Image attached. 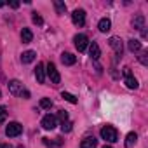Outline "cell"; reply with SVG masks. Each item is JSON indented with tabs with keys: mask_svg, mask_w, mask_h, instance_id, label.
I'll return each instance as SVG.
<instances>
[{
	"mask_svg": "<svg viewBox=\"0 0 148 148\" xmlns=\"http://www.w3.org/2000/svg\"><path fill=\"white\" fill-rule=\"evenodd\" d=\"M11 7H12V9H18V7H19V2H18V0H12V2H11Z\"/></svg>",
	"mask_w": 148,
	"mask_h": 148,
	"instance_id": "cell-28",
	"label": "cell"
},
{
	"mask_svg": "<svg viewBox=\"0 0 148 148\" xmlns=\"http://www.w3.org/2000/svg\"><path fill=\"white\" fill-rule=\"evenodd\" d=\"M32 19H33V23L35 25H44V19L37 14V12H33V16H32Z\"/></svg>",
	"mask_w": 148,
	"mask_h": 148,
	"instance_id": "cell-26",
	"label": "cell"
},
{
	"mask_svg": "<svg viewBox=\"0 0 148 148\" xmlns=\"http://www.w3.org/2000/svg\"><path fill=\"white\" fill-rule=\"evenodd\" d=\"M35 77H37V80H38V84H44V82H45V66H44L42 63H38L37 68H35Z\"/></svg>",
	"mask_w": 148,
	"mask_h": 148,
	"instance_id": "cell-10",
	"label": "cell"
},
{
	"mask_svg": "<svg viewBox=\"0 0 148 148\" xmlns=\"http://www.w3.org/2000/svg\"><path fill=\"white\" fill-rule=\"evenodd\" d=\"M75 61H77V58L73 54H70V52H63L61 54V63L63 64H75Z\"/></svg>",
	"mask_w": 148,
	"mask_h": 148,
	"instance_id": "cell-14",
	"label": "cell"
},
{
	"mask_svg": "<svg viewBox=\"0 0 148 148\" xmlns=\"http://www.w3.org/2000/svg\"><path fill=\"white\" fill-rule=\"evenodd\" d=\"M129 49H131L132 52H138V51L141 49V42H139V40H134V38L129 40Z\"/></svg>",
	"mask_w": 148,
	"mask_h": 148,
	"instance_id": "cell-20",
	"label": "cell"
},
{
	"mask_svg": "<svg viewBox=\"0 0 148 148\" xmlns=\"http://www.w3.org/2000/svg\"><path fill=\"white\" fill-rule=\"evenodd\" d=\"M139 61H141V64H148V52H143L141 56H139Z\"/></svg>",
	"mask_w": 148,
	"mask_h": 148,
	"instance_id": "cell-27",
	"label": "cell"
},
{
	"mask_svg": "<svg viewBox=\"0 0 148 148\" xmlns=\"http://www.w3.org/2000/svg\"><path fill=\"white\" fill-rule=\"evenodd\" d=\"M71 21H73V25L75 26H84L86 25V12L82 11V9H77V11H73V14H71Z\"/></svg>",
	"mask_w": 148,
	"mask_h": 148,
	"instance_id": "cell-4",
	"label": "cell"
},
{
	"mask_svg": "<svg viewBox=\"0 0 148 148\" xmlns=\"http://www.w3.org/2000/svg\"><path fill=\"white\" fill-rule=\"evenodd\" d=\"M7 108L5 106H0V124H4L5 122V119H7Z\"/></svg>",
	"mask_w": 148,
	"mask_h": 148,
	"instance_id": "cell-23",
	"label": "cell"
},
{
	"mask_svg": "<svg viewBox=\"0 0 148 148\" xmlns=\"http://www.w3.org/2000/svg\"><path fill=\"white\" fill-rule=\"evenodd\" d=\"M18 148H23V146H18Z\"/></svg>",
	"mask_w": 148,
	"mask_h": 148,
	"instance_id": "cell-33",
	"label": "cell"
},
{
	"mask_svg": "<svg viewBox=\"0 0 148 148\" xmlns=\"http://www.w3.org/2000/svg\"><path fill=\"white\" fill-rule=\"evenodd\" d=\"M47 75H49V79H51V84H59V80H61V77H59V71L56 70V64L54 63H47Z\"/></svg>",
	"mask_w": 148,
	"mask_h": 148,
	"instance_id": "cell-2",
	"label": "cell"
},
{
	"mask_svg": "<svg viewBox=\"0 0 148 148\" xmlns=\"http://www.w3.org/2000/svg\"><path fill=\"white\" fill-rule=\"evenodd\" d=\"M110 47L115 51L117 58L122 56V52H124V44H122V40H120L119 37H112V38H110Z\"/></svg>",
	"mask_w": 148,
	"mask_h": 148,
	"instance_id": "cell-7",
	"label": "cell"
},
{
	"mask_svg": "<svg viewBox=\"0 0 148 148\" xmlns=\"http://www.w3.org/2000/svg\"><path fill=\"white\" fill-rule=\"evenodd\" d=\"M35 58H37V52H35V51H26V52H23V56H21V61H23L25 64H28V63L35 61Z\"/></svg>",
	"mask_w": 148,
	"mask_h": 148,
	"instance_id": "cell-13",
	"label": "cell"
},
{
	"mask_svg": "<svg viewBox=\"0 0 148 148\" xmlns=\"http://www.w3.org/2000/svg\"><path fill=\"white\" fill-rule=\"evenodd\" d=\"M103 148H112V146H108V145H105V146H103Z\"/></svg>",
	"mask_w": 148,
	"mask_h": 148,
	"instance_id": "cell-32",
	"label": "cell"
},
{
	"mask_svg": "<svg viewBox=\"0 0 148 148\" xmlns=\"http://www.w3.org/2000/svg\"><path fill=\"white\" fill-rule=\"evenodd\" d=\"M32 38H33L32 30H30V28H23V32H21V40H23V44H30Z\"/></svg>",
	"mask_w": 148,
	"mask_h": 148,
	"instance_id": "cell-16",
	"label": "cell"
},
{
	"mask_svg": "<svg viewBox=\"0 0 148 148\" xmlns=\"http://www.w3.org/2000/svg\"><path fill=\"white\" fill-rule=\"evenodd\" d=\"M9 92H11L12 96H21V92H23V84H21L19 80H11V82H9Z\"/></svg>",
	"mask_w": 148,
	"mask_h": 148,
	"instance_id": "cell-9",
	"label": "cell"
},
{
	"mask_svg": "<svg viewBox=\"0 0 148 148\" xmlns=\"http://www.w3.org/2000/svg\"><path fill=\"white\" fill-rule=\"evenodd\" d=\"M89 56L96 61V59H99V56H101V51H99V45L96 44V42H92L91 45H89Z\"/></svg>",
	"mask_w": 148,
	"mask_h": 148,
	"instance_id": "cell-11",
	"label": "cell"
},
{
	"mask_svg": "<svg viewBox=\"0 0 148 148\" xmlns=\"http://www.w3.org/2000/svg\"><path fill=\"white\" fill-rule=\"evenodd\" d=\"M71 125H73V124L68 122V120H66V122H61V131H63V132H70V131H71Z\"/></svg>",
	"mask_w": 148,
	"mask_h": 148,
	"instance_id": "cell-24",
	"label": "cell"
},
{
	"mask_svg": "<svg viewBox=\"0 0 148 148\" xmlns=\"http://www.w3.org/2000/svg\"><path fill=\"white\" fill-rule=\"evenodd\" d=\"M0 148H11V145H0Z\"/></svg>",
	"mask_w": 148,
	"mask_h": 148,
	"instance_id": "cell-30",
	"label": "cell"
},
{
	"mask_svg": "<svg viewBox=\"0 0 148 148\" xmlns=\"http://www.w3.org/2000/svg\"><path fill=\"white\" fill-rule=\"evenodd\" d=\"M101 138H103L105 141H108V143H115V141L119 139V132H117L115 127H112V125H105V127L101 129Z\"/></svg>",
	"mask_w": 148,
	"mask_h": 148,
	"instance_id": "cell-1",
	"label": "cell"
},
{
	"mask_svg": "<svg viewBox=\"0 0 148 148\" xmlns=\"http://www.w3.org/2000/svg\"><path fill=\"white\" fill-rule=\"evenodd\" d=\"M132 26H134L136 30H141V32H143V28H145V16H143V14H138V16L132 19Z\"/></svg>",
	"mask_w": 148,
	"mask_h": 148,
	"instance_id": "cell-12",
	"label": "cell"
},
{
	"mask_svg": "<svg viewBox=\"0 0 148 148\" xmlns=\"http://www.w3.org/2000/svg\"><path fill=\"white\" fill-rule=\"evenodd\" d=\"M138 141V134L136 132H129L127 138H125V148H132Z\"/></svg>",
	"mask_w": 148,
	"mask_h": 148,
	"instance_id": "cell-17",
	"label": "cell"
},
{
	"mask_svg": "<svg viewBox=\"0 0 148 148\" xmlns=\"http://www.w3.org/2000/svg\"><path fill=\"white\" fill-rule=\"evenodd\" d=\"M21 96H23L25 99H28V98H30V92H28V91H23V92H21Z\"/></svg>",
	"mask_w": 148,
	"mask_h": 148,
	"instance_id": "cell-29",
	"label": "cell"
},
{
	"mask_svg": "<svg viewBox=\"0 0 148 148\" xmlns=\"http://www.w3.org/2000/svg\"><path fill=\"white\" fill-rule=\"evenodd\" d=\"M61 98L63 99H66L68 103H71V105H77V98L73 96V94H70V92H61Z\"/></svg>",
	"mask_w": 148,
	"mask_h": 148,
	"instance_id": "cell-21",
	"label": "cell"
},
{
	"mask_svg": "<svg viewBox=\"0 0 148 148\" xmlns=\"http://www.w3.org/2000/svg\"><path fill=\"white\" fill-rule=\"evenodd\" d=\"M58 119H59L61 122H66V120H68V112H66V110H59Z\"/></svg>",
	"mask_w": 148,
	"mask_h": 148,
	"instance_id": "cell-25",
	"label": "cell"
},
{
	"mask_svg": "<svg viewBox=\"0 0 148 148\" xmlns=\"http://www.w3.org/2000/svg\"><path fill=\"white\" fill-rule=\"evenodd\" d=\"M56 124H58V120H56V117L54 115H45L44 119H42V127L44 129H47V131H52L54 127H56Z\"/></svg>",
	"mask_w": 148,
	"mask_h": 148,
	"instance_id": "cell-8",
	"label": "cell"
},
{
	"mask_svg": "<svg viewBox=\"0 0 148 148\" xmlns=\"http://www.w3.org/2000/svg\"><path fill=\"white\" fill-rule=\"evenodd\" d=\"M96 145H98V141L94 138H86V139H82L80 148H96Z\"/></svg>",
	"mask_w": 148,
	"mask_h": 148,
	"instance_id": "cell-18",
	"label": "cell"
},
{
	"mask_svg": "<svg viewBox=\"0 0 148 148\" xmlns=\"http://www.w3.org/2000/svg\"><path fill=\"white\" fill-rule=\"evenodd\" d=\"M21 132H23V125L18 124V122H11V124L5 127V134H7L9 138H16V136H19Z\"/></svg>",
	"mask_w": 148,
	"mask_h": 148,
	"instance_id": "cell-3",
	"label": "cell"
},
{
	"mask_svg": "<svg viewBox=\"0 0 148 148\" xmlns=\"http://www.w3.org/2000/svg\"><path fill=\"white\" fill-rule=\"evenodd\" d=\"M4 5H5V4H4V2H0V7H4Z\"/></svg>",
	"mask_w": 148,
	"mask_h": 148,
	"instance_id": "cell-31",
	"label": "cell"
},
{
	"mask_svg": "<svg viewBox=\"0 0 148 148\" xmlns=\"http://www.w3.org/2000/svg\"><path fill=\"white\" fill-rule=\"evenodd\" d=\"M40 106H42L44 110H51V108H52V101H51L49 98H42V99H40Z\"/></svg>",
	"mask_w": 148,
	"mask_h": 148,
	"instance_id": "cell-22",
	"label": "cell"
},
{
	"mask_svg": "<svg viewBox=\"0 0 148 148\" xmlns=\"http://www.w3.org/2000/svg\"><path fill=\"white\" fill-rule=\"evenodd\" d=\"M54 9H56L58 14H64L66 12V5H64V2H61V0H54Z\"/></svg>",
	"mask_w": 148,
	"mask_h": 148,
	"instance_id": "cell-19",
	"label": "cell"
},
{
	"mask_svg": "<svg viewBox=\"0 0 148 148\" xmlns=\"http://www.w3.org/2000/svg\"><path fill=\"white\" fill-rule=\"evenodd\" d=\"M98 28H99V32H101V33H106V32H110V28H112V23H110V19H108V18H103V19L99 21Z\"/></svg>",
	"mask_w": 148,
	"mask_h": 148,
	"instance_id": "cell-15",
	"label": "cell"
},
{
	"mask_svg": "<svg viewBox=\"0 0 148 148\" xmlns=\"http://www.w3.org/2000/svg\"><path fill=\"white\" fill-rule=\"evenodd\" d=\"M124 80H125V86L129 89H138V80L132 77L131 68H124Z\"/></svg>",
	"mask_w": 148,
	"mask_h": 148,
	"instance_id": "cell-5",
	"label": "cell"
},
{
	"mask_svg": "<svg viewBox=\"0 0 148 148\" xmlns=\"http://www.w3.org/2000/svg\"><path fill=\"white\" fill-rule=\"evenodd\" d=\"M73 42H75V47L80 51V52H84L86 49H87V44H89V38L86 37V35H75L73 37Z\"/></svg>",
	"mask_w": 148,
	"mask_h": 148,
	"instance_id": "cell-6",
	"label": "cell"
}]
</instances>
